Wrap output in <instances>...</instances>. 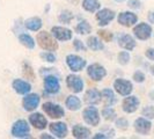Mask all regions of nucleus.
<instances>
[{
	"mask_svg": "<svg viewBox=\"0 0 154 139\" xmlns=\"http://www.w3.org/2000/svg\"><path fill=\"white\" fill-rule=\"evenodd\" d=\"M36 41L38 45L45 51H56L58 49V42L56 41L54 35H51L48 31H39Z\"/></svg>",
	"mask_w": 154,
	"mask_h": 139,
	"instance_id": "nucleus-1",
	"label": "nucleus"
},
{
	"mask_svg": "<svg viewBox=\"0 0 154 139\" xmlns=\"http://www.w3.org/2000/svg\"><path fill=\"white\" fill-rule=\"evenodd\" d=\"M29 133H30V126L24 119H19L14 122L11 130V134L14 138H27L29 137Z\"/></svg>",
	"mask_w": 154,
	"mask_h": 139,
	"instance_id": "nucleus-2",
	"label": "nucleus"
},
{
	"mask_svg": "<svg viewBox=\"0 0 154 139\" xmlns=\"http://www.w3.org/2000/svg\"><path fill=\"white\" fill-rule=\"evenodd\" d=\"M82 117H84V121L88 125L97 126L100 123V113H99L96 107H93V104H91V107H87L84 109Z\"/></svg>",
	"mask_w": 154,
	"mask_h": 139,
	"instance_id": "nucleus-3",
	"label": "nucleus"
},
{
	"mask_svg": "<svg viewBox=\"0 0 154 139\" xmlns=\"http://www.w3.org/2000/svg\"><path fill=\"white\" fill-rule=\"evenodd\" d=\"M152 32H153L152 27L146 22L138 23L133 28V35L139 41H147V39H149L151 36H152Z\"/></svg>",
	"mask_w": 154,
	"mask_h": 139,
	"instance_id": "nucleus-4",
	"label": "nucleus"
},
{
	"mask_svg": "<svg viewBox=\"0 0 154 139\" xmlns=\"http://www.w3.org/2000/svg\"><path fill=\"white\" fill-rule=\"evenodd\" d=\"M43 111L50 118H54V119H59L65 116V110L63 107H60L59 104H54L52 102H45L43 104Z\"/></svg>",
	"mask_w": 154,
	"mask_h": 139,
	"instance_id": "nucleus-5",
	"label": "nucleus"
},
{
	"mask_svg": "<svg viewBox=\"0 0 154 139\" xmlns=\"http://www.w3.org/2000/svg\"><path fill=\"white\" fill-rule=\"evenodd\" d=\"M87 74L94 81H101L107 77V70L104 69V66L94 63L87 67Z\"/></svg>",
	"mask_w": 154,
	"mask_h": 139,
	"instance_id": "nucleus-6",
	"label": "nucleus"
},
{
	"mask_svg": "<svg viewBox=\"0 0 154 139\" xmlns=\"http://www.w3.org/2000/svg\"><path fill=\"white\" fill-rule=\"evenodd\" d=\"M66 64L72 72H80L86 67L87 62L84 58L79 57L78 54H67L66 56Z\"/></svg>",
	"mask_w": 154,
	"mask_h": 139,
	"instance_id": "nucleus-7",
	"label": "nucleus"
},
{
	"mask_svg": "<svg viewBox=\"0 0 154 139\" xmlns=\"http://www.w3.org/2000/svg\"><path fill=\"white\" fill-rule=\"evenodd\" d=\"M114 88L119 95L122 96H128L130 95L133 91V85L131 81L125 80V79H116L114 81Z\"/></svg>",
	"mask_w": 154,
	"mask_h": 139,
	"instance_id": "nucleus-8",
	"label": "nucleus"
},
{
	"mask_svg": "<svg viewBox=\"0 0 154 139\" xmlns=\"http://www.w3.org/2000/svg\"><path fill=\"white\" fill-rule=\"evenodd\" d=\"M95 17H96V20L99 22V26L106 27L115 19V12L109 9V8H102V9L97 11Z\"/></svg>",
	"mask_w": 154,
	"mask_h": 139,
	"instance_id": "nucleus-9",
	"label": "nucleus"
},
{
	"mask_svg": "<svg viewBox=\"0 0 154 139\" xmlns=\"http://www.w3.org/2000/svg\"><path fill=\"white\" fill-rule=\"evenodd\" d=\"M44 89L49 94H57L60 91V82L59 79L52 74L46 76L44 78Z\"/></svg>",
	"mask_w": 154,
	"mask_h": 139,
	"instance_id": "nucleus-10",
	"label": "nucleus"
},
{
	"mask_svg": "<svg viewBox=\"0 0 154 139\" xmlns=\"http://www.w3.org/2000/svg\"><path fill=\"white\" fill-rule=\"evenodd\" d=\"M39 101H41V97L39 95L35 94V93H31V94H26V96L23 97L22 104H23V109L26 111H32L38 107Z\"/></svg>",
	"mask_w": 154,
	"mask_h": 139,
	"instance_id": "nucleus-11",
	"label": "nucleus"
},
{
	"mask_svg": "<svg viewBox=\"0 0 154 139\" xmlns=\"http://www.w3.org/2000/svg\"><path fill=\"white\" fill-rule=\"evenodd\" d=\"M133 126H134L136 132H138L139 134L146 136V134L149 133L151 129H152V123H151V121L148 118H146V117H139V118H137L134 121Z\"/></svg>",
	"mask_w": 154,
	"mask_h": 139,
	"instance_id": "nucleus-12",
	"label": "nucleus"
},
{
	"mask_svg": "<svg viewBox=\"0 0 154 139\" xmlns=\"http://www.w3.org/2000/svg\"><path fill=\"white\" fill-rule=\"evenodd\" d=\"M139 104H140V101H139L137 96L128 95L123 100L122 109H123L124 113H126V114H132V113H134L138 109Z\"/></svg>",
	"mask_w": 154,
	"mask_h": 139,
	"instance_id": "nucleus-13",
	"label": "nucleus"
},
{
	"mask_svg": "<svg viewBox=\"0 0 154 139\" xmlns=\"http://www.w3.org/2000/svg\"><path fill=\"white\" fill-rule=\"evenodd\" d=\"M66 85L73 93H81L84 91V80L78 76H74V74L67 76Z\"/></svg>",
	"mask_w": 154,
	"mask_h": 139,
	"instance_id": "nucleus-14",
	"label": "nucleus"
},
{
	"mask_svg": "<svg viewBox=\"0 0 154 139\" xmlns=\"http://www.w3.org/2000/svg\"><path fill=\"white\" fill-rule=\"evenodd\" d=\"M117 21L121 26L124 27H132L138 22V16L132 12H122L118 14Z\"/></svg>",
	"mask_w": 154,
	"mask_h": 139,
	"instance_id": "nucleus-15",
	"label": "nucleus"
},
{
	"mask_svg": "<svg viewBox=\"0 0 154 139\" xmlns=\"http://www.w3.org/2000/svg\"><path fill=\"white\" fill-rule=\"evenodd\" d=\"M51 32H52L54 39L57 41H60V42H67L72 39V31L65 27H60V26L52 27Z\"/></svg>",
	"mask_w": 154,
	"mask_h": 139,
	"instance_id": "nucleus-16",
	"label": "nucleus"
},
{
	"mask_svg": "<svg viewBox=\"0 0 154 139\" xmlns=\"http://www.w3.org/2000/svg\"><path fill=\"white\" fill-rule=\"evenodd\" d=\"M49 130L54 134V137L57 138H65L67 136V125L63 122H56V123H51L49 125Z\"/></svg>",
	"mask_w": 154,
	"mask_h": 139,
	"instance_id": "nucleus-17",
	"label": "nucleus"
},
{
	"mask_svg": "<svg viewBox=\"0 0 154 139\" xmlns=\"http://www.w3.org/2000/svg\"><path fill=\"white\" fill-rule=\"evenodd\" d=\"M29 123L37 130H44L48 126V121L41 113H34L29 116Z\"/></svg>",
	"mask_w": 154,
	"mask_h": 139,
	"instance_id": "nucleus-18",
	"label": "nucleus"
},
{
	"mask_svg": "<svg viewBox=\"0 0 154 139\" xmlns=\"http://www.w3.org/2000/svg\"><path fill=\"white\" fill-rule=\"evenodd\" d=\"M118 45L124 50L132 51L136 48V39L129 34H122L118 37Z\"/></svg>",
	"mask_w": 154,
	"mask_h": 139,
	"instance_id": "nucleus-19",
	"label": "nucleus"
},
{
	"mask_svg": "<svg viewBox=\"0 0 154 139\" xmlns=\"http://www.w3.org/2000/svg\"><path fill=\"white\" fill-rule=\"evenodd\" d=\"M12 87L14 92L21 95H26L31 91V85L28 81H24L22 79H15L12 84Z\"/></svg>",
	"mask_w": 154,
	"mask_h": 139,
	"instance_id": "nucleus-20",
	"label": "nucleus"
},
{
	"mask_svg": "<svg viewBox=\"0 0 154 139\" xmlns=\"http://www.w3.org/2000/svg\"><path fill=\"white\" fill-rule=\"evenodd\" d=\"M101 99H102V95H101V92L95 89V88H92L89 91H87L85 94V101L88 103V104H97L101 102Z\"/></svg>",
	"mask_w": 154,
	"mask_h": 139,
	"instance_id": "nucleus-21",
	"label": "nucleus"
},
{
	"mask_svg": "<svg viewBox=\"0 0 154 139\" xmlns=\"http://www.w3.org/2000/svg\"><path fill=\"white\" fill-rule=\"evenodd\" d=\"M72 134L77 139H87L91 137V130L88 128H85L82 125H74L72 129Z\"/></svg>",
	"mask_w": 154,
	"mask_h": 139,
	"instance_id": "nucleus-22",
	"label": "nucleus"
},
{
	"mask_svg": "<svg viewBox=\"0 0 154 139\" xmlns=\"http://www.w3.org/2000/svg\"><path fill=\"white\" fill-rule=\"evenodd\" d=\"M24 26L27 29H29L31 31H38L42 26H43V22L41 20V17L38 16H32V17H29L24 21Z\"/></svg>",
	"mask_w": 154,
	"mask_h": 139,
	"instance_id": "nucleus-23",
	"label": "nucleus"
},
{
	"mask_svg": "<svg viewBox=\"0 0 154 139\" xmlns=\"http://www.w3.org/2000/svg\"><path fill=\"white\" fill-rule=\"evenodd\" d=\"M65 106L71 111H78L81 108V101L75 95H69L65 101Z\"/></svg>",
	"mask_w": 154,
	"mask_h": 139,
	"instance_id": "nucleus-24",
	"label": "nucleus"
},
{
	"mask_svg": "<svg viewBox=\"0 0 154 139\" xmlns=\"http://www.w3.org/2000/svg\"><path fill=\"white\" fill-rule=\"evenodd\" d=\"M101 95H102V100L104 101L106 106H110L112 107L115 104L117 100H116V96H115V93L112 92V89L110 88H106L101 92Z\"/></svg>",
	"mask_w": 154,
	"mask_h": 139,
	"instance_id": "nucleus-25",
	"label": "nucleus"
},
{
	"mask_svg": "<svg viewBox=\"0 0 154 139\" xmlns=\"http://www.w3.org/2000/svg\"><path fill=\"white\" fill-rule=\"evenodd\" d=\"M87 48L92 49L93 51H101L103 50V43H102V39H100L96 36H91L87 39Z\"/></svg>",
	"mask_w": 154,
	"mask_h": 139,
	"instance_id": "nucleus-26",
	"label": "nucleus"
},
{
	"mask_svg": "<svg viewBox=\"0 0 154 139\" xmlns=\"http://www.w3.org/2000/svg\"><path fill=\"white\" fill-rule=\"evenodd\" d=\"M82 8L86 12L95 13L101 8V4L99 2V0H84L82 1Z\"/></svg>",
	"mask_w": 154,
	"mask_h": 139,
	"instance_id": "nucleus-27",
	"label": "nucleus"
},
{
	"mask_svg": "<svg viewBox=\"0 0 154 139\" xmlns=\"http://www.w3.org/2000/svg\"><path fill=\"white\" fill-rule=\"evenodd\" d=\"M19 41L23 46H26L27 49L32 50L35 48V39L31 37L28 34H20L19 35Z\"/></svg>",
	"mask_w": 154,
	"mask_h": 139,
	"instance_id": "nucleus-28",
	"label": "nucleus"
},
{
	"mask_svg": "<svg viewBox=\"0 0 154 139\" xmlns=\"http://www.w3.org/2000/svg\"><path fill=\"white\" fill-rule=\"evenodd\" d=\"M75 31L80 35H88L91 31H92V26L89 24L88 21L86 20H82L77 24L75 27Z\"/></svg>",
	"mask_w": 154,
	"mask_h": 139,
	"instance_id": "nucleus-29",
	"label": "nucleus"
},
{
	"mask_svg": "<svg viewBox=\"0 0 154 139\" xmlns=\"http://www.w3.org/2000/svg\"><path fill=\"white\" fill-rule=\"evenodd\" d=\"M102 116H103V118L104 119H107V121H115L116 119V111L115 109L112 108V107H110V106H106V108H103L102 110Z\"/></svg>",
	"mask_w": 154,
	"mask_h": 139,
	"instance_id": "nucleus-30",
	"label": "nucleus"
},
{
	"mask_svg": "<svg viewBox=\"0 0 154 139\" xmlns=\"http://www.w3.org/2000/svg\"><path fill=\"white\" fill-rule=\"evenodd\" d=\"M117 59H118V63L121 65H128L131 60V56L128 52V50L126 51H121L117 56Z\"/></svg>",
	"mask_w": 154,
	"mask_h": 139,
	"instance_id": "nucleus-31",
	"label": "nucleus"
},
{
	"mask_svg": "<svg viewBox=\"0 0 154 139\" xmlns=\"http://www.w3.org/2000/svg\"><path fill=\"white\" fill-rule=\"evenodd\" d=\"M58 19H59V21L62 23L69 24V23L72 21V19H73V14H72V12H69V11H63V12H60Z\"/></svg>",
	"mask_w": 154,
	"mask_h": 139,
	"instance_id": "nucleus-32",
	"label": "nucleus"
},
{
	"mask_svg": "<svg viewBox=\"0 0 154 139\" xmlns=\"http://www.w3.org/2000/svg\"><path fill=\"white\" fill-rule=\"evenodd\" d=\"M41 58L43 60H45L48 63H54L57 60V57L54 56V54H52L51 51H48V52H41Z\"/></svg>",
	"mask_w": 154,
	"mask_h": 139,
	"instance_id": "nucleus-33",
	"label": "nucleus"
},
{
	"mask_svg": "<svg viewBox=\"0 0 154 139\" xmlns=\"http://www.w3.org/2000/svg\"><path fill=\"white\" fill-rule=\"evenodd\" d=\"M141 115L144 117H146L148 119H153L154 118V107L153 106H147L143 109L141 111Z\"/></svg>",
	"mask_w": 154,
	"mask_h": 139,
	"instance_id": "nucleus-34",
	"label": "nucleus"
},
{
	"mask_svg": "<svg viewBox=\"0 0 154 139\" xmlns=\"http://www.w3.org/2000/svg\"><path fill=\"white\" fill-rule=\"evenodd\" d=\"M97 34H99V36H100L101 39L103 42H110V41H112V39H114L112 34L108 30H99Z\"/></svg>",
	"mask_w": 154,
	"mask_h": 139,
	"instance_id": "nucleus-35",
	"label": "nucleus"
},
{
	"mask_svg": "<svg viewBox=\"0 0 154 139\" xmlns=\"http://www.w3.org/2000/svg\"><path fill=\"white\" fill-rule=\"evenodd\" d=\"M116 128H118V129H121V130H125V129H128V126H129V121L126 119V118H124V117H121V118H118V119H116Z\"/></svg>",
	"mask_w": 154,
	"mask_h": 139,
	"instance_id": "nucleus-36",
	"label": "nucleus"
},
{
	"mask_svg": "<svg viewBox=\"0 0 154 139\" xmlns=\"http://www.w3.org/2000/svg\"><path fill=\"white\" fill-rule=\"evenodd\" d=\"M23 74L27 78H29L30 80L34 79V71H32V69L28 63H23Z\"/></svg>",
	"mask_w": 154,
	"mask_h": 139,
	"instance_id": "nucleus-37",
	"label": "nucleus"
},
{
	"mask_svg": "<svg viewBox=\"0 0 154 139\" xmlns=\"http://www.w3.org/2000/svg\"><path fill=\"white\" fill-rule=\"evenodd\" d=\"M132 79H133L136 82L141 84V82H144V81H145L146 77H145V73H144V72H141V71H136V72L133 73Z\"/></svg>",
	"mask_w": 154,
	"mask_h": 139,
	"instance_id": "nucleus-38",
	"label": "nucleus"
},
{
	"mask_svg": "<svg viewBox=\"0 0 154 139\" xmlns=\"http://www.w3.org/2000/svg\"><path fill=\"white\" fill-rule=\"evenodd\" d=\"M73 46L77 51H87V45H85L80 39H74L73 41Z\"/></svg>",
	"mask_w": 154,
	"mask_h": 139,
	"instance_id": "nucleus-39",
	"label": "nucleus"
},
{
	"mask_svg": "<svg viewBox=\"0 0 154 139\" xmlns=\"http://www.w3.org/2000/svg\"><path fill=\"white\" fill-rule=\"evenodd\" d=\"M128 6L132 9H140L141 8V2H140V0H129Z\"/></svg>",
	"mask_w": 154,
	"mask_h": 139,
	"instance_id": "nucleus-40",
	"label": "nucleus"
},
{
	"mask_svg": "<svg viewBox=\"0 0 154 139\" xmlns=\"http://www.w3.org/2000/svg\"><path fill=\"white\" fill-rule=\"evenodd\" d=\"M145 56L147 57V59L154 62V48H148L145 51Z\"/></svg>",
	"mask_w": 154,
	"mask_h": 139,
	"instance_id": "nucleus-41",
	"label": "nucleus"
},
{
	"mask_svg": "<svg viewBox=\"0 0 154 139\" xmlns=\"http://www.w3.org/2000/svg\"><path fill=\"white\" fill-rule=\"evenodd\" d=\"M147 19H148L149 23H153V24H154V11H152V12H149V13H148Z\"/></svg>",
	"mask_w": 154,
	"mask_h": 139,
	"instance_id": "nucleus-42",
	"label": "nucleus"
},
{
	"mask_svg": "<svg viewBox=\"0 0 154 139\" xmlns=\"http://www.w3.org/2000/svg\"><path fill=\"white\" fill-rule=\"evenodd\" d=\"M94 138H95V139H99V138L104 139V138H107V136H106L103 132H99V133H96V134L94 136Z\"/></svg>",
	"mask_w": 154,
	"mask_h": 139,
	"instance_id": "nucleus-43",
	"label": "nucleus"
},
{
	"mask_svg": "<svg viewBox=\"0 0 154 139\" xmlns=\"http://www.w3.org/2000/svg\"><path fill=\"white\" fill-rule=\"evenodd\" d=\"M41 138L42 139H44V138L51 139V138H54V137H52V136H49V134H46V133H43V134H41Z\"/></svg>",
	"mask_w": 154,
	"mask_h": 139,
	"instance_id": "nucleus-44",
	"label": "nucleus"
},
{
	"mask_svg": "<svg viewBox=\"0 0 154 139\" xmlns=\"http://www.w3.org/2000/svg\"><path fill=\"white\" fill-rule=\"evenodd\" d=\"M149 72H151V74L154 77V65H152V66L149 67Z\"/></svg>",
	"mask_w": 154,
	"mask_h": 139,
	"instance_id": "nucleus-45",
	"label": "nucleus"
},
{
	"mask_svg": "<svg viewBox=\"0 0 154 139\" xmlns=\"http://www.w3.org/2000/svg\"><path fill=\"white\" fill-rule=\"evenodd\" d=\"M116 2H123V1H125V0H115Z\"/></svg>",
	"mask_w": 154,
	"mask_h": 139,
	"instance_id": "nucleus-46",
	"label": "nucleus"
}]
</instances>
